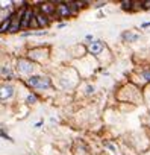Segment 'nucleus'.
<instances>
[{
	"label": "nucleus",
	"mask_w": 150,
	"mask_h": 155,
	"mask_svg": "<svg viewBox=\"0 0 150 155\" xmlns=\"http://www.w3.org/2000/svg\"><path fill=\"white\" fill-rule=\"evenodd\" d=\"M27 85L34 88H49L50 87V79L43 76H30L27 79Z\"/></svg>",
	"instance_id": "nucleus-1"
},
{
	"label": "nucleus",
	"mask_w": 150,
	"mask_h": 155,
	"mask_svg": "<svg viewBox=\"0 0 150 155\" xmlns=\"http://www.w3.org/2000/svg\"><path fill=\"white\" fill-rule=\"evenodd\" d=\"M21 18H23V14L11 15V29H9V32H17L21 28Z\"/></svg>",
	"instance_id": "nucleus-2"
},
{
	"label": "nucleus",
	"mask_w": 150,
	"mask_h": 155,
	"mask_svg": "<svg viewBox=\"0 0 150 155\" xmlns=\"http://www.w3.org/2000/svg\"><path fill=\"white\" fill-rule=\"evenodd\" d=\"M17 68H18V71H20V73L27 74V73H30V71L34 70V65H32L29 61H26V59H20V61H18V64H17Z\"/></svg>",
	"instance_id": "nucleus-3"
},
{
	"label": "nucleus",
	"mask_w": 150,
	"mask_h": 155,
	"mask_svg": "<svg viewBox=\"0 0 150 155\" xmlns=\"http://www.w3.org/2000/svg\"><path fill=\"white\" fill-rule=\"evenodd\" d=\"M34 17V11L32 9H24V12H23V18H21V28H27V26H30V18Z\"/></svg>",
	"instance_id": "nucleus-4"
},
{
	"label": "nucleus",
	"mask_w": 150,
	"mask_h": 155,
	"mask_svg": "<svg viewBox=\"0 0 150 155\" xmlns=\"http://www.w3.org/2000/svg\"><path fill=\"white\" fill-rule=\"evenodd\" d=\"M56 11H58V14H59L61 17H68V15L71 14V11H70V3H68V5L59 3V6L56 8Z\"/></svg>",
	"instance_id": "nucleus-5"
},
{
	"label": "nucleus",
	"mask_w": 150,
	"mask_h": 155,
	"mask_svg": "<svg viewBox=\"0 0 150 155\" xmlns=\"http://www.w3.org/2000/svg\"><path fill=\"white\" fill-rule=\"evenodd\" d=\"M88 50H90V53H93V55L100 53V52L103 50V44H102V41H94V43H91L90 47H88Z\"/></svg>",
	"instance_id": "nucleus-6"
},
{
	"label": "nucleus",
	"mask_w": 150,
	"mask_h": 155,
	"mask_svg": "<svg viewBox=\"0 0 150 155\" xmlns=\"http://www.w3.org/2000/svg\"><path fill=\"white\" fill-rule=\"evenodd\" d=\"M12 93H14V88L11 87V85H3L2 87V101H5V99H9L11 96H12Z\"/></svg>",
	"instance_id": "nucleus-7"
},
{
	"label": "nucleus",
	"mask_w": 150,
	"mask_h": 155,
	"mask_svg": "<svg viewBox=\"0 0 150 155\" xmlns=\"http://www.w3.org/2000/svg\"><path fill=\"white\" fill-rule=\"evenodd\" d=\"M35 18H37V25H38V26H47V23H49L47 15H46V14H43V12L37 14V15H35Z\"/></svg>",
	"instance_id": "nucleus-8"
},
{
	"label": "nucleus",
	"mask_w": 150,
	"mask_h": 155,
	"mask_svg": "<svg viewBox=\"0 0 150 155\" xmlns=\"http://www.w3.org/2000/svg\"><path fill=\"white\" fill-rule=\"evenodd\" d=\"M41 11H43V14H53L55 12V6L52 3H43L41 5Z\"/></svg>",
	"instance_id": "nucleus-9"
},
{
	"label": "nucleus",
	"mask_w": 150,
	"mask_h": 155,
	"mask_svg": "<svg viewBox=\"0 0 150 155\" xmlns=\"http://www.w3.org/2000/svg\"><path fill=\"white\" fill-rule=\"evenodd\" d=\"M9 29H11V17L6 18V21L2 23V29H0V31H2V32H6V31H9Z\"/></svg>",
	"instance_id": "nucleus-10"
},
{
	"label": "nucleus",
	"mask_w": 150,
	"mask_h": 155,
	"mask_svg": "<svg viewBox=\"0 0 150 155\" xmlns=\"http://www.w3.org/2000/svg\"><path fill=\"white\" fill-rule=\"evenodd\" d=\"M123 37H124V40H127V41H135V40L138 38L136 35H133V34H129V32H127V34H124Z\"/></svg>",
	"instance_id": "nucleus-11"
},
{
	"label": "nucleus",
	"mask_w": 150,
	"mask_h": 155,
	"mask_svg": "<svg viewBox=\"0 0 150 155\" xmlns=\"http://www.w3.org/2000/svg\"><path fill=\"white\" fill-rule=\"evenodd\" d=\"M132 5H133V2H130V0H127V2H123V3H121L123 9H130Z\"/></svg>",
	"instance_id": "nucleus-12"
},
{
	"label": "nucleus",
	"mask_w": 150,
	"mask_h": 155,
	"mask_svg": "<svg viewBox=\"0 0 150 155\" xmlns=\"http://www.w3.org/2000/svg\"><path fill=\"white\" fill-rule=\"evenodd\" d=\"M37 102V96L35 94H29L27 96V104H35Z\"/></svg>",
	"instance_id": "nucleus-13"
},
{
	"label": "nucleus",
	"mask_w": 150,
	"mask_h": 155,
	"mask_svg": "<svg viewBox=\"0 0 150 155\" xmlns=\"http://www.w3.org/2000/svg\"><path fill=\"white\" fill-rule=\"evenodd\" d=\"M142 78L145 81H150V70H145L144 73H142Z\"/></svg>",
	"instance_id": "nucleus-14"
},
{
	"label": "nucleus",
	"mask_w": 150,
	"mask_h": 155,
	"mask_svg": "<svg viewBox=\"0 0 150 155\" xmlns=\"http://www.w3.org/2000/svg\"><path fill=\"white\" fill-rule=\"evenodd\" d=\"M142 5H144V8H150V0H147V2H144Z\"/></svg>",
	"instance_id": "nucleus-15"
},
{
	"label": "nucleus",
	"mask_w": 150,
	"mask_h": 155,
	"mask_svg": "<svg viewBox=\"0 0 150 155\" xmlns=\"http://www.w3.org/2000/svg\"><path fill=\"white\" fill-rule=\"evenodd\" d=\"M93 90H94L93 87H87V93H88V94H90V93H93Z\"/></svg>",
	"instance_id": "nucleus-16"
}]
</instances>
